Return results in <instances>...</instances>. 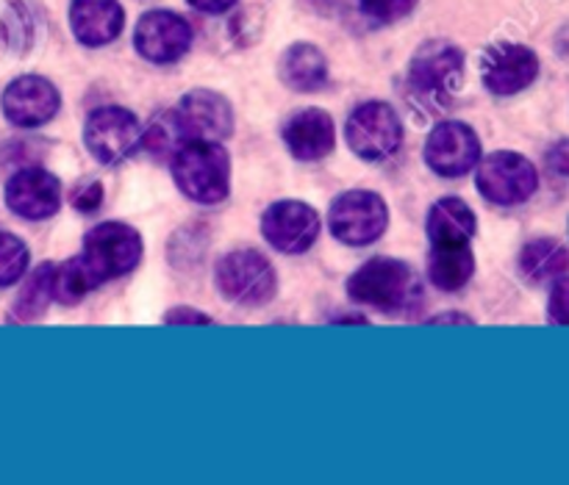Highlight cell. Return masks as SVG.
<instances>
[{"label":"cell","instance_id":"6da1fadb","mask_svg":"<svg viewBox=\"0 0 569 485\" xmlns=\"http://www.w3.org/2000/svg\"><path fill=\"white\" fill-rule=\"evenodd\" d=\"M172 178L189 200L217 205L231 192V159L211 139H187L172 153Z\"/></svg>","mask_w":569,"mask_h":485},{"label":"cell","instance_id":"7a4b0ae2","mask_svg":"<svg viewBox=\"0 0 569 485\" xmlns=\"http://www.w3.org/2000/svg\"><path fill=\"white\" fill-rule=\"evenodd\" d=\"M348 292L356 303L372 305L387 314L411 311L422 297V283L406 261L372 259L348 281Z\"/></svg>","mask_w":569,"mask_h":485},{"label":"cell","instance_id":"3957f363","mask_svg":"<svg viewBox=\"0 0 569 485\" xmlns=\"http://www.w3.org/2000/svg\"><path fill=\"white\" fill-rule=\"evenodd\" d=\"M465 70V53L450 42H426L409 67V92L426 109H442L450 103Z\"/></svg>","mask_w":569,"mask_h":485},{"label":"cell","instance_id":"277c9868","mask_svg":"<svg viewBox=\"0 0 569 485\" xmlns=\"http://www.w3.org/2000/svg\"><path fill=\"white\" fill-rule=\"evenodd\" d=\"M478 192L495 205L515 209L528 203L539 189V172L531 161L515 150H498L478 161Z\"/></svg>","mask_w":569,"mask_h":485},{"label":"cell","instance_id":"5b68a950","mask_svg":"<svg viewBox=\"0 0 569 485\" xmlns=\"http://www.w3.org/2000/svg\"><path fill=\"white\" fill-rule=\"evenodd\" d=\"M222 297L237 305H264L276 297L278 277L270 261L256 250H233L222 255L214 272Z\"/></svg>","mask_w":569,"mask_h":485},{"label":"cell","instance_id":"8992f818","mask_svg":"<svg viewBox=\"0 0 569 485\" xmlns=\"http://www.w3.org/2000/svg\"><path fill=\"white\" fill-rule=\"evenodd\" d=\"M328 225H331V233L342 244L367 247V244L378 242L387 231L389 209L381 194L353 189V192H342L333 200Z\"/></svg>","mask_w":569,"mask_h":485},{"label":"cell","instance_id":"52a82bcc","mask_svg":"<svg viewBox=\"0 0 569 485\" xmlns=\"http://www.w3.org/2000/svg\"><path fill=\"white\" fill-rule=\"evenodd\" d=\"M83 264L100 283L128 275L142 259V236L122 222H103L83 239Z\"/></svg>","mask_w":569,"mask_h":485},{"label":"cell","instance_id":"ba28073f","mask_svg":"<svg viewBox=\"0 0 569 485\" xmlns=\"http://www.w3.org/2000/svg\"><path fill=\"white\" fill-rule=\"evenodd\" d=\"M350 150L365 161H383L403 142V125L392 105L381 100L361 103L345 125Z\"/></svg>","mask_w":569,"mask_h":485},{"label":"cell","instance_id":"9c48e42d","mask_svg":"<svg viewBox=\"0 0 569 485\" xmlns=\"http://www.w3.org/2000/svg\"><path fill=\"white\" fill-rule=\"evenodd\" d=\"M142 131L139 120L120 105H103L87 117L83 125V144L100 164H117L137 150Z\"/></svg>","mask_w":569,"mask_h":485},{"label":"cell","instance_id":"30bf717a","mask_svg":"<svg viewBox=\"0 0 569 485\" xmlns=\"http://www.w3.org/2000/svg\"><path fill=\"white\" fill-rule=\"evenodd\" d=\"M133 48L142 59L153 61V64H172L192 48V26L176 11H148L137 22Z\"/></svg>","mask_w":569,"mask_h":485},{"label":"cell","instance_id":"8fae6325","mask_svg":"<svg viewBox=\"0 0 569 485\" xmlns=\"http://www.w3.org/2000/svg\"><path fill=\"white\" fill-rule=\"evenodd\" d=\"M481 161V139L467 122H439L426 144V164L442 178H461Z\"/></svg>","mask_w":569,"mask_h":485},{"label":"cell","instance_id":"7c38bea8","mask_svg":"<svg viewBox=\"0 0 569 485\" xmlns=\"http://www.w3.org/2000/svg\"><path fill=\"white\" fill-rule=\"evenodd\" d=\"M261 233L281 253H306L320 236V214L300 200H281L264 211Z\"/></svg>","mask_w":569,"mask_h":485},{"label":"cell","instance_id":"4fadbf2b","mask_svg":"<svg viewBox=\"0 0 569 485\" xmlns=\"http://www.w3.org/2000/svg\"><path fill=\"white\" fill-rule=\"evenodd\" d=\"M539 75V55L531 48L517 42H500L483 53L481 78L483 87L498 98L522 92Z\"/></svg>","mask_w":569,"mask_h":485},{"label":"cell","instance_id":"5bb4252c","mask_svg":"<svg viewBox=\"0 0 569 485\" xmlns=\"http://www.w3.org/2000/svg\"><path fill=\"white\" fill-rule=\"evenodd\" d=\"M61 109V94L48 78L20 75L6 87L3 114L17 128H39Z\"/></svg>","mask_w":569,"mask_h":485},{"label":"cell","instance_id":"9a60e30c","mask_svg":"<svg viewBox=\"0 0 569 485\" xmlns=\"http://www.w3.org/2000/svg\"><path fill=\"white\" fill-rule=\"evenodd\" d=\"M176 114L178 128H181L183 139H220L233 133V109L222 94L209 92V89H194V92L183 94Z\"/></svg>","mask_w":569,"mask_h":485},{"label":"cell","instance_id":"2e32d148","mask_svg":"<svg viewBox=\"0 0 569 485\" xmlns=\"http://www.w3.org/2000/svg\"><path fill=\"white\" fill-rule=\"evenodd\" d=\"M6 203L22 220H48L61 209V183L48 170H22L6 183Z\"/></svg>","mask_w":569,"mask_h":485},{"label":"cell","instance_id":"e0dca14e","mask_svg":"<svg viewBox=\"0 0 569 485\" xmlns=\"http://www.w3.org/2000/svg\"><path fill=\"white\" fill-rule=\"evenodd\" d=\"M126 11L117 0H72L70 28L87 48H103L122 33Z\"/></svg>","mask_w":569,"mask_h":485},{"label":"cell","instance_id":"ac0fdd59","mask_svg":"<svg viewBox=\"0 0 569 485\" xmlns=\"http://www.w3.org/2000/svg\"><path fill=\"white\" fill-rule=\"evenodd\" d=\"M283 142L298 161H320L333 150V120L322 109H303L283 125Z\"/></svg>","mask_w":569,"mask_h":485},{"label":"cell","instance_id":"d6986e66","mask_svg":"<svg viewBox=\"0 0 569 485\" xmlns=\"http://www.w3.org/2000/svg\"><path fill=\"white\" fill-rule=\"evenodd\" d=\"M476 272V255H472L470 242H448L433 244L431 255H428V275H431L433 286L442 292H459L467 286Z\"/></svg>","mask_w":569,"mask_h":485},{"label":"cell","instance_id":"ffe728a7","mask_svg":"<svg viewBox=\"0 0 569 485\" xmlns=\"http://www.w3.org/2000/svg\"><path fill=\"white\" fill-rule=\"evenodd\" d=\"M478 231V216L461 198H445L428 211V236L431 244L470 242Z\"/></svg>","mask_w":569,"mask_h":485},{"label":"cell","instance_id":"44dd1931","mask_svg":"<svg viewBox=\"0 0 569 485\" xmlns=\"http://www.w3.org/2000/svg\"><path fill=\"white\" fill-rule=\"evenodd\" d=\"M281 81L295 92H317L328 83V61L315 44L298 42L281 55Z\"/></svg>","mask_w":569,"mask_h":485},{"label":"cell","instance_id":"7402d4cb","mask_svg":"<svg viewBox=\"0 0 569 485\" xmlns=\"http://www.w3.org/2000/svg\"><path fill=\"white\" fill-rule=\"evenodd\" d=\"M520 270L533 283L556 281L569 272V250L559 239H531L520 250Z\"/></svg>","mask_w":569,"mask_h":485},{"label":"cell","instance_id":"603a6c76","mask_svg":"<svg viewBox=\"0 0 569 485\" xmlns=\"http://www.w3.org/2000/svg\"><path fill=\"white\" fill-rule=\"evenodd\" d=\"M98 286L100 281L92 275V270L83 264L81 255L67 259L64 264L53 266V272H50V294H53L56 303L61 305H78Z\"/></svg>","mask_w":569,"mask_h":485},{"label":"cell","instance_id":"cb8c5ba5","mask_svg":"<svg viewBox=\"0 0 569 485\" xmlns=\"http://www.w3.org/2000/svg\"><path fill=\"white\" fill-rule=\"evenodd\" d=\"M50 272H53V264H42L39 270L31 272V277H28L26 286L14 300V320L33 322L44 314L48 303L53 300V294H50Z\"/></svg>","mask_w":569,"mask_h":485},{"label":"cell","instance_id":"d4e9b609","mask_svg":"<svg viewBox=\"0 0 569 485\" xmlns=\"http://www.w3.org/2000/svg\"><path fill=\"white\" fill-rule=\"evenodd\" d=\"M28 270V247L14 233H0V289L20 281Z\"/></svg>","mask_w":569,"mask_h":485},{"label":"cell","instance_id":"484cf974","mask_svg":"<svg viewBox=\"0 0 569 485\" xmlns=\"http://www.w3.org/2000/svg\"><path fill=\"white\" fill-rule=\"evenodd\" d=\"M417 6V0H361L365 14H370L378 22H395L409 14Z\"/></svg>","mask_w":569,"mask_h":485},{"label":"cell","instance_id":"4316f807","mask_svg":"<svg viewBox=\"0 0 569 485\" xmlns=\"http://www.w3.org/2000/svg\"><path fill=\"white\" fill-rule=\"evenodd\" d=\"M548 316L556 325H569V277H556L548 300Z\"/></svg>","mask_w":569,"mask_h":485},{"label":"cell","instance_id":"83f0119b","mask_svg":"<svg viewBox=\"0 0 569 485\" xmlns=\"http://www.w3.org/2000/svg\"><path fill=\"white\" fill-rule=\"evenodd\" d=\"M100 203H103V186H100L98 181L83 183V186H78L76 194H72V205H76L78 211H83V214L98 211Z\"/></svg>","mask_w":569,"mask_h":485},{"label":"cell","instance_id":"f1b7e54d","mask_svg":"<svg viewBox=\"0 0 569 485\" xmlns=\"http://www.w3.org/2000/svg\"><path fill=\"white\" fill-rule=\"evenodd\" d=\"M189 3H192L194 9L206 11V14H222V11L231 9L237 0H189Z\"/></svg>","mask_w":569,"mask_h":485},{"label":"cell","instance_id":"f546056e","mask_svg":"<svg viewBox=\"0 0 569 485\" xmlns=\"http://www.w3.org/2000/svg\"><path fill=\"white\" fill-rule=\"evenodd\" d=\"M167 322H209V316H203L200 311H192V309H178V311H170Z\"/></svg>","mask_w":569,"mask_h":485}]
</instances>
